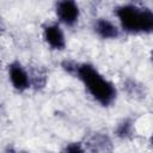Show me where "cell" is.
I'll list each match as a JSON object with an SVG mask.
<instances>
[{
	"label": "cell",
	"mask_w": 153,
	"mask_h": 153,
	"mask_svg": "<svg viewBox=\"0 0 153 153\" xmlns=\"http://www.w3.org/2000/svg\"><path fill=\"white\" fill-rule=\"evenodd\" d=\"M56 14L61 23L67 26L76 24L80 12L75 0H59L56 4Z\"/></svg>",
	"instance_id": "3"
},
{
	"label": "cell",
	"mask_w": 153,
	"mask_h": 153,
	"mask_svg": "<svg viewBox=\"0 0 153 153\" xmlns=\"http://www.w3.org/2000/svg\"><path fill=\"white\" fill-rule=\"evenodd\" d=\"M63 68L75 75L86 87L87 92L100 105L108 106L116 98L115 86L105 79L92 65L88 63H74L71 61L63 62Z\"/></svg>",
	"instance_id": "1"
},
{
	"label": "cell",
	"mask_w": 153,
	"mask_h": 153,
	"mask_svg": "<svg viewBox=\"0 0 153 153\" xmlns=\"http://www.w3.org/2000/svg\"><path fill=\"white\" fill-rule=\"evenodd\" d=\"M8 75L13 87L20 92L27 90L31 85V79L27 72L19 62H13L8 66Z\"/></svg>",
	"instance_id": "4"
},
{
	"label": "cell",
	"mask_w": 153,
	"mask_h": 153,
	"mask_svg": "<svg viewBox=\"0 0 153 153\" xmlns=\"http://www.w3.org/2000/svg\"><path fill=\"white\" fill-rule=\"evenodd\" d=\"M94 31L99 37H102L104 39H112V38L118 37V35H120L117 26L114 23H111L110 20L104 19V18H100L96 22Z\"/></svg>",
	"instance_id": "6"
},
{
	"label": "cell",
	"mask_w": 153,
	"mask_h": 153,
	"mask_svg": "<svg viewBox=\"0 0 153 153\" xmlns=\"http://www.w3.org/2000/svg\"><path fill=\"white\" fill-rule=\"evenodd\" d=\"M65 151L75 153V152H82L84 148L81 147V143H71V145H68V146L65 148Z\"/></svg>",
	"instance_id": "8"
},
{
	"label": "cell",
	"mask_w": 153,
	"mask_h": 153,
	"mask_svg": "<svg viewBox=\"0 0 153 153\" xmlns=\"http://www.w3.org/2000/svg\"><path fill=\"white\" fill-rule=\"evenodd\" d=\"M131 131H133V124L128 120L120 123L118 127H117V130H116V133L120 137H128V136L131 135Z\"/></svg>",
	"instance_id": "7"
},
{
	"label": "cell",
	"mask_w": 153,
	"mask_h": 153,
	"mask_svg": "<svg viewBox=\"0 0 153 153\" xmlns=\"http://www.w3.org/2000/svg\"><path fill=\"white\" fill-rule=\"evenodd\" d=\"M121 26L130 33H149L153 30V13L148 8L124 5L115 11Z\"/></svg>",
	"instance_id": "2"
},
{
	"label": "cell",
	"mask_w": 153,
	"mask_h": 153,
	"mask_svg": "<svg viewBox=\"0 0 153 153\" xmlns=\"http://www.w3.org/2000/svg\"><path fill=\"white\" fill-rule=\"evenodd\" d=\"M44 41L55 50H62L66 47L65 35L57 24L47 25L43 30Z\"/></svg>",
	"instance_id": "5"
}]
</instances>
